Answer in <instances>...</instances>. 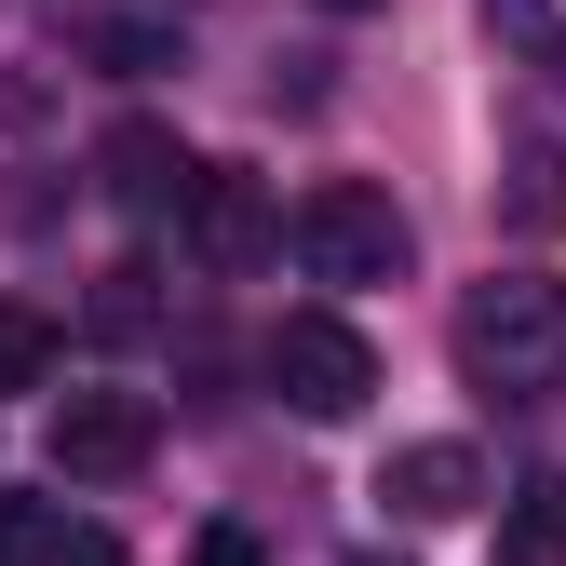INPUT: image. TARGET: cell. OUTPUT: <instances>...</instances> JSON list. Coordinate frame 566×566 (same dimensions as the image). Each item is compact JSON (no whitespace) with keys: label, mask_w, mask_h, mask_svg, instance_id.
<instances>
[{"label":"cell","mask_w":566,"mask_h":566,"mask_svg":"<svg viewBox=\"0 0 566 566\" xmlns=\"http://www.w3.org/2000/svg\"><path fill=\"white\" fill-rule=\"evenodd\" d=\"M459 378L485 405H553L566 391V283L539 270H485L459 297Z\"/></svg>","instance_id":"obj_1"},{"label":"cell","mask_w":566,"mask_h":566,"mask_svg":"<svg viewBox=\"0 0 566 566\" xmlns=\"http://www.w3.org/2000/svg\"><path fill=\"white\" fill-rule=\"evenodd\" d=\"M270 391L297 405V418H365V391H378V337L337 324V311H283V324H270Z\"/></svg>","instance_id":"obj_2"},{"label":"cell","mask_w":566,"mask_h":566,"mask_svg":"<svg viewBox=\"0 0 566 566\" xmlns=\"http://www.w3.org/2000/svg\"><path fill=\"white\" fill-rule=\"evenodd\" d=\"M297 256H311V283H391L405 270V202L365 189V176H324L297 202Z\"/></svg>","instance_id":"obj_3"},{"label":"cell","mask_w":566,"mask_h":566,"mask_svg":"<svg viewBox=\"0 0 566 566\" xmlns=\"http://www.w3.org/2000/svg\"><path fill=\"white\" fill-rule=\"evenodd\" d=\"M176 230H189V256L217 270V283H243V270H270V256H283V202H270L256 176H230V163H202V176H189V202H176Z\"/></svg>","instance_id":"obj_4"},{"label":"cell","mask_w":566,"mask_h":566,"mask_svg":"<svg viewBox=\"0 0 566 566\" xmlns=\"http://www.w3.org/2000/svg\"><path fill=\"white\" fill-rule=\"evenodd\" d=\"M149 446H163V418L135 405V391H67V405H54V472H67V485L149 472Z\"/></svg>","instance_id":"obj_5"},{"label":"cell","mask_w":566,"mask_h":566,"mask_svg":"<svg viewBox=\"0 0 566 566\" xmlns=\"http://www.w3.org/2000/svg\"><path fill=\"white\" fill-rule=\"evenodd\" d=\"M189 149H176V122H108L95 135V189L122 202V217H176V202H189Z\"/></svg>","instance_id":"obj_6"},{"label":"cell","mask_w":566,"mask_h":566,"mask_svg":"<svg viewBox=\"0 0 566 566\" xmlns=\"http://www.w3.org/2000/svg\"><path fill=\"white\" fill-rule=\"evenodd\" d=\"M378 500H391V526H459V513L485 500V459H472L459 432H432V446H405V459L378 472Z\"/></svg>","instance_id":"obj_7"},{"label":"cell","mask_w":566,"mask_h":566,"mask_svg":"<svg viewBox=\"0 0 566 566\" xmlns=\"http://www.w3.org/2000/svg\"><path fill=\"white\" fill-rule=\"evenodd\" d=\"M500 230H526V243L566 230V135H513L500 149Z\"/></svg>","instance_id":"obj_8"},{"label":"cell","mask_w":566,"mask_h":566,"mask_svg":"<svg viewBox=\"0 0 566 566\" xmlns=\"http://www.w3.org/2000/svg\"><path fill=\"white\" fill-rule=\"evenodd\" d=\"M0 566H122V553H108V526H82V513L0 500Z\"/></svg>","instance_id":"obj_9"},{"label":"cell","mask_w":566,"mask_h":566,"mask_svg":"<svg viewBox=\"0 0 566 566\" xmlns=\"http://www.w3.org/2000/svg\"><path fill=\"white\" fill-rule=\"evenodd\" d=\"M500 566H566V485H513L500 500Z\"/></svg>","instance_id":"obj_10"},{"label":"cell","mask_w":566,"mask_h":566,"mask_svg":"<svg viewBox=\"0 0 566 566\" xmlns=\"http://www.w3.org/2000/svg\"><path fill=\"white\" fill-rule=\"evenodd\" d=\"M41 378H54V324L28 297H0V391H41Z\"/></svg>","instance_id":"obj_11"},{"label":"cell","mask_w":566,"mask_h":566,"mask_svg":"<svg viewBox=\"0 0 566 566\" xmlns=\"http://www.w3.org/2000/svg\"><path fill=\"white\" fill-rule=\"evenodd\" d=\"M485 41H500V54H526V67H553L566 14H553V0H485Z\"/></svg>","instance_id":"obj_12"},{"label":"cell","mask_w":566,"mask_h":566,"mask_svg":"<svg viewBox=\"0 0 566 566\" xmlns=\"http://www.w3.org/2000/svg\"><path fill=\"white\" fill-rule=\"evenodd\" d=\"M163 297H149V270H108V297H95V337H149Z\"/></svg>","instance_id":"obj_13"},{"label":"cell","mask_w":566,"mask_h":566,"mask_svg":"<svg viewBox=\"0 0 566 566\" xmlns=\"http://www.w3.org/2000/svg\"><path fill=\"white\" fill-rule=\"evenodd\" d=\"M202 566H256V539H243V526H217V539H202Z\"/></svg>","instance_id":"obj_14"},{"label":"cell","mask_w":566,"mask_h":566,"mask_svg":"<svg viewBox=\"0 0 566 566\" xmlns=\"http://www.w3.org/2000/svg\"><path fill=\"white\" fill-rule=\"evenodd\" d=\"M324 14H378V0H324Z\"/></svg>","instance_id":"obj_15"}]
</instances>
